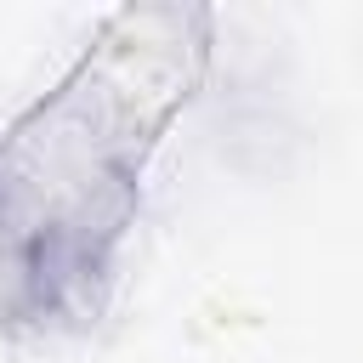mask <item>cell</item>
<instances>
[{
    "instance_id": "obj_1",
    "label": "cell",
    "mask_w": 363,
    "mask_h": 363,
    "mask_svg": "<svg viewBox=\"0 0 363 363\" xmlns=\"http://www.w3.org/2000/svg\"><path fill=\"white\" fill-rule=\"evenodd\" d=\"M210 62V11L125 6L0 130V340L85 335L119 284L147 164Z\"/></svg>"
}]
</instances>
